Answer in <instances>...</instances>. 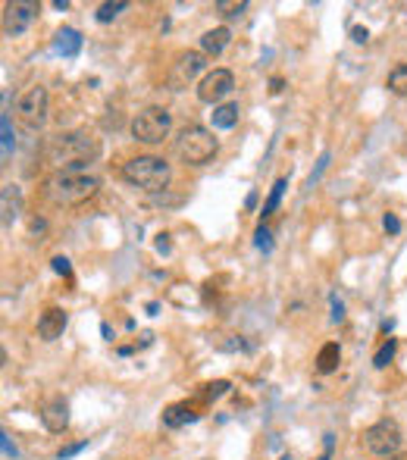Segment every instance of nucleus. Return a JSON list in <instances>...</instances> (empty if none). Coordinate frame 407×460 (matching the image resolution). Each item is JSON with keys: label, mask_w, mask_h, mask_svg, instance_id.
I'll return each mask as SVG.
<instances>
[{"label": "nucleus", "mask_w": 407, "mask_h": 460, "mask_svg": "<svg viewBox=\"0 0 407 460\" xmlns=\"http://www.w3.org/2000/svg\"><path fill=\"white\" fill-rule=\"evenodd\" d=\"M47 163L63 166L66 172H79L85 163L97 160L100 154V141L91 132H63L54 135L47 145Z\"/></svg>", "instance_id": "1"}, {"label": "nucleus", "mask_w": 407, "mask_h": 460, "mask_svg": "<svg viewBox=\"0 0 407 460\" xmlns=\"http://www.w3.org/2000/svg\"><path fill=\"white\" fill-rule=\"evenodd\" d=\"M100 188L97 176H88V172H54V176L44 179V197L56 207H79V204L91 201Z\"/></svg>", "instance_id": "2"}, {"label": "nucleus", "mask_w": 407, "mask_h": 460, "mask_svg": "<svg viewBox=\"0 0 407 460\" xmlns=\"http://www.w3.org/2000/svg\"><path fill=\"white\" fill-rule=\"evenodd\" d=\"M122 179L131 188H141L147 195H160V191H166L169 179H173V170H169V163L163 157L144 154V157H135L122 166Z\"/></svg>", "instance_id": "3"}, {"label": "nucleus", "mask_w": 407, "mask_h": 460, "mask_svg": "<svg viewBox=\"0 0 407 460\" xmlns=\"http://www.w3.org/2000/svg\"><path fill=\"white\" fill-rule=\"evenodd\" d=\"M219 151V141L213 138L210 129L204 126H185L175 138V154L182 157V163L188 166H204L216 157Z\"/></svg>", "instance_id": "4"}, {"label": "nucleus", "mask_w": 407, "mask_h": 460, "mask_svg": "<svg viewBox=\"0 0 407 460\" xmlns=\"http://www.w3.org/2000/svg\"><path fill=\"white\" fill-rule=\"evenodd\" d=\"M363 447H367L369 454H376V457H392V454L401 451V445H404V435H401V426L394 420H376L373 426L363 429Z\"/></svg>", "instance_id": "5"}, {"label": "nucleus", "mask_w": 407, "mask_h": 460, "mask_svg": "<svg viewBox=\"0 0 407 460\" xmlns=\"http://www.w3.org/2000/svg\"><path fill=\"white\" fill-rule=\"evenodd\" d=\"M173 129V113L163 107H147L131 120V138L141 145H160Z\"/></svg>", "instance_id": "6"}, {"label": "nucleus", "mask_w": 407, "mask_h": 460, "mask_svg": "<svg viewBox=\"0 0 407 460\" xmlns=\"http://www.w3.org/2000/svg\"><path fill=\"white\" fill-rule=\"evenodd\" d=\"M38 13H41V7H38L35 0H13V3H6L3 7V35L6 38L25 35Z\"/></svg>", "instance_id": "7"}, {"label": "nucleus", "mask_w": 407, "mask_h": 460, "mask_svg": "<svg viewBox=\"0 0 407 460\" xmlns=\"http://www.w3.org/2000/svg\"><path fill=\"white\" fill-rule=\"evenodd\" d=\"M16 113L29 129H41L44 120H47V88L35 85V88L25 91L16 104Z\"/></svg>", "instance_id": "8"}, {"label": "nucleus", "mask_w": 407, "mask_h": 460, "mask_svg": "<svg viewBox=\"0 0 407 460\" xmlns=\"http://www.w3.org/2000/svg\"><path fill=\"white\" fill-rule=\"evenodd\" d=\"M204 66H207V54H200V51L179 54L173 63V72H169V85H173L175 91L188 88V82H191L198 72H204Z\"/></svg>", "instance_id": "9"}, {"label": "nucleus", "mask_w": 407, "mask_h": 460, "mask_svg": "<svg viewBox=\"0 0 407 460\" xmlns=\"http://www.w3.org/2000/svg\"><path fill=\"white\" fill-rule=\"evenodd\" d=\"M232 88H235V76L229 69H210L198 85V101L219 104L225 95H232Z\"/></svg>", "instance_id": "10"}, {"label": "nucleus", "mask_w": 407, "mask_h": 460, "mask_svg": "<svg viewBox=\"0 0 407 460\" xmlns=\"http://www.w3.org/2000/svg\"><path fill=\"white\" fill-rule=\"evenodd\" d=\"M41 422H44V429L54 435L66 432L69 429V404L63 401V397H50V401L41 407Z\"/></svg>", "instance_id": "11"}, {"label": "nucleus", "mask_w": 407, "mask_h": 460, "mask_svg": "<svg viewBox=\"0 0 407 460\" xmlns=\"http://www.w3.org/2000/svg\"><path fill=\"white\" fill-rule=\"evenodd\" d=\"M66 332V313L60 307H47L38 316V338L41 341H56Z\"/></svg>", "instance_id": "12"}, {"label": "nucleus", "mask_w": 407, "mask_h": 460, "mask_svg": "<svg viewBox=\"0 0 407 460\" xmlns=\"http://www.w3.org/2000/svg\"><path fill=\"white\" fill-rule=\"evenodd\" d=\"M0 210H3V229H10L19 220V213H22V191H19V185H3Z\"/></svg>", "instance_id": "13"}, {"label": "nucleus", "mask_w": 407, "mask_h": 460, "mask_svg": "<svg viewBox=\"0 0 407 460\" xmlns=\"http://www.w3.org/2000/svg\"><path fill=\"white\" fill-rule=\"evenodd\" d=\"M81 51V35L75 32V28H60V32L54 35V54H60V57L66 60H75Z\"/></svg>", "instance_id": "14"}, {"label": "nucleus", "mask_w": 407, "mask_h": 460, "mask_svg": "<svg viewBox=\"0 0 407 460\" xmlns=\"http://www.w3.org/2000/svg\"><path fill=\"white\" fill-rule=\"evenodd\" d=\"M229 41H232V32L225 26L210 28V32L200 35V54H207V57H219V54L229 47Z\"/></svg>", "instance_id": "15"}, {"label": "nucleus", "mask_w": 407, "mask_h": 460, "mask_svg": "<svg viewBox=\"0 0 407 460\" xmlns=\"http://www.w3.org/2000/svg\"><path fill=\"white\" fill-rule=\"evenodd\" d=\"M200 413H194L188 404H169L166 410H163V426L166 429H182L188 426V422H198Z\"/></svg>", "instance_id": "16"}, {"label": "nucleus", "mask_w": 407, "mask_h": 460, "mask_svg": "<svg viewBox=\"0 0 407 460\" xmlns=\"http://www.w3.org/2000/svg\"><path fill=\"white\" fill-rule=\"evenodd\" d=\"M338 363H342V347H338L335 341H326V345L319 347V354H317V372L329 376V372L338 370Z\"/></svg>", "instance_id": "17"}, {"label": "nucleus", "mask_w": 407, "mask_h": 460, "mask_svg": "<svg viewBox=\"0 0 407 460\" xmlns=\"http://www.w3.org/2000/svg\"><path fill=\"white\" fill-rule=\"evenodd\" d=\"M238 104H219V107H213V126L216 129H235L238 126Z\"/></svg>", "instance_id": "18"}, {"label": "nucleus", "mask_w": 407, "mask_h": 460, "mask_svg": "<svg viewBox=\"0 0 407 460\" xmlns=\"http://www.w3.org/2000/svg\"><path fill=\"white\" fill-rule=\"evenodd\" d=\"M285 188H288V179L282 176V179H276V185L269 188V197H266V204H263V210H260V220L266 222L269 216L279 210V201H282V195H285Z\"/></svg>", "instance_id": "19"}, {"label": "nucleus", "mask_w": 407, "mask_h": 460, "mask_svg": "<svg viewBox=\"0 0 407 460\" xmlns=\"http://www.w3.org/2000/svg\"><path fill=\"white\" fill-rule=\"evenodd\" d=\"M0 141H3V163H10L13 147H16V132H13L10 113H3V116H0Z\"/></svg>", "instance_id": "20"}, {"label": "nucleus", "mask_w": 407, "mask_h": 460, "mask_svg": "<svg viewBox=\"0 0 407 460\" xmlns=\"http://www.w3.org/2000/svg\"><path fill=\"white\" fill-rule=\"evenodd\" d=\"M385 85H388V91L392 95H398V97H404L407 95V63H401V66H394L392 72H388V79H385Z\"/></svg>", "instance_id": "21"}, {"label": "nucleus", "mask_w": 407, "mask_h": 460, "mask_svg": "<svg viewBox=\"0 0 407 460\" xmlns=\"http://www.w3.org/2000/svg\"><path fill=\"white\" fill-rule=\"evenodd\" d=\"M213 10H216L223 19H235V16H241L244 10H248V0H216Z\"/></svg>", "instance_id": "22"}, {"label": "nucleus", "mask_w": 407, "mask_h": 460, "mask_svg": "<svg viewBox=\"0 0 407 460\" xmlns=\"http://www.w3.org/2000/svg\"><path fill=\"white\" fill-rule=\"evenodd\" d=\"M394 351H398V341H394V338H385V341H382L379 351L373 354V366H376V370H385V366L394 360Z\"/></svg>", "instance_id": "23"}, {"label": "nucleus", "mask_w": 407, "mask_h": 460, "mask_svg": "<svg viewBox=\"0 0 407 460\" xmlns=\"http://www.w3.org/2000/svg\"><path fill=\"white\" fill-rule=\"evenodd\" d=\"M125 7H129L125 0H116V3H100V7H97V13H94V19H97L100 26H106V22H113V19H116V16L122 13Z\"/></svg>", "instance_id": "24"}, {"label": "nucleus", "mask_w": 407, "mask_h": 460, "mask_svg": "<svg viewBox=\"0 0 407 460\" xmlns=\"http://www.w3.org/2000/svg\"><path fill=\"white\" fill-rule=\"evenodd\" d=\"M225 391H229V382H225V379H216V382L204 385V391H200V397H204V401H216V397H223Z\"/></svg>", "instance_id": "25"}, {"label": "nucleus", "mask_w": 407, "mask_h": 460, "mask_svg": "<svg viewBox=\"0 0 407 460\" xmlns=\"http://www.w3.org/2000/svg\"><path fill=\"white\" fill-rule=\"evenodd\" d=\"M254 245H257V251H263V254L273 251V235H269L266 226H260V229L254 232Z\"/></svg>", "instance_id": "26"}, {"label": "nucleus", "mask_w": 407, "mask_h": 460, "mask_svg": "<svg viewBox=\"0 0 407 460\" xmlns=\"http://www.w3.org/2000/svg\"><path fill=\"white\" fill-rule=\"evenodd\" d=\"M329 160H332V154H329V151H323V154H319V160H317V170H313V172H310V179H307V188H313V185L319 182V176H323V172H326V166H329Z\"/></svg>", "instance_id": "27"}, {"label": "nucleus", "mask_w": 407, "mask_h": 460, "mask_svg": "<svg viewBox=\"0 0 407 460\" xmlns=\"http://www.w3.org/2000/svg\"><path fill=\"white\" fill-rule=\"evenodd\" d=\"M85 447H88V438H85V441H72V445L60 447V451H56V457H60V460H69V457H75L79 451H85Z\"/></svg>", "instance_id": "28"}, {"label": "nucleus", "mask_w": 407, "mask_h": 460, "mask_svg": "<svg viewBox=\"0 0 407 460\" xmlns=\"http://www.w3.org/2000/svg\"><path fill=\"white\" fill-rule=\"evenodd\" d=\"M329 307H332V316H329V320H332V322H342V320H344V304H342V297H338V295H329Z\"/></svg>", "instance_id": "29"}, {"label": "nucleus", "mask_w": 407, "mask_h": 460, "mask_svg": "<svg viewBox=\"0 0 407 460\" xmlns=\"http://www.w3.org/2000/svg\"><path fill=\"white\" fill-rule=\"evenodd\" d=\"M50 266H54V272L56 276H72V266H69V257H54L50 260Z\"/></svg>", "instance_id": "30"}, {"label": "nucleus", "mask_w": 407, "mask_h": 460, "mask_svg": "<svg viewBox=\"0 0 407 460\" xmlns=\"http://www.w3.org/2000/svg\"><path fill=\"white\" fill-rule=\"evenodd\" d=\"M382 226H385L388 235H398V232H401V220H398L394 213H385V216H382Z\"/></svg>", "instance_id": "31"}, {"label": "nucleus", "mask_w": 407, "mask_h": 460, "mask_svg": "<svg viewBox=\"0 0 407 460\" xmlns=\"http://www.w3.org/2000/svg\"><path fill=\"white\" fill-rule=\"evenodd\" d=\"M0 445H3V457H19L16 445L10 441V435H6V432H0Z\"/></svg>", "instance_id": "32"}, {"label": "nucleus", "mask_w": 407, "mask_h": 460, "mask_svg": "<svg viewBox=\"0 0 407 460\" xmlns=\"http://www.w3.org/2000/svg\"><path fill=\"white\" fill-rule=\"evenodd\" d=\"M351 38H354L357 44H367V41H369V32H367L363 26H354V28H351Z\"/></svg>", "instance_id": "33"}, {"label": "nucleus", "mask_w": 407, "mask_h": 460, "mask_svg": "<svg viewBox=\"0 0 407 460\" xmlns=\"http://www.w3.org/2000/svg\"><path fill=\"white\" fill-rule=\"evenodd\" d=\"M157 251H160V254H169V251H173V245H169V235H166V232L157 235Z\"/></svg>", "instance_id": "34"}, {"label": "nucleus", "mask_w": 407, "mask_h": 460, "mask_svg": "<svg viewBox=\"0 0 407 460\" xmlns=\"http://www.w3.org/2000/svg\"><path fill=\"white\" fill-rule=\"evenodd\" d=\"M323 445H326V451H323V457H317V460H332V435H326Z\"/></svg>", "instance_id": "35"}, {"label": "nucleus", "mask_w": 407, "mask_h": 460, "mask_svg": "<svg viewBox=\"0 0 407 460\" xmlns=\"http://www.w3.org/2000/svg\"><path fill=\"white\" fill-rule=\"evenodd\" d=\"M282 85H285V82H282L279 76H273V79H269V91H273V95H279V91H282Z\"/></svg>", "instance_id": "36"}, {"label": "nucleus", "mask_w": 407, "mask_h": 460, "mask_svg": "<svg viewBox=\"0 0 407 460\" xmlns=\"http://www.w3.org/2000/svg\"><path fill=\"white\" fill-rule=\"evenodd\" d=\"M254 204H257V191H250V195H248V201H244V207H248V210H254Z\"/></svg>", "instance_id": "37"}, {"label": "nucleus", "mask_w": 407, "mask_h": 460, "mask_svg": "<svg viewBox=\"0 0 407 460\" xmlns=\"http://www.w3.org/2000/svg\"><path fill=\"white\" fill-rule=\"evenodd\" d=\"M31 232H44V220H31Z\"/></svg>", "instance_id": "38"}, {"label": "nucleus", "mask_w": 407, "mask_h": 460, "mask_svg": "<svg viewBox=\"0 0 407 460\" xmlns=\"http://www.w3.org/2000/svg\"><path fill=\"white\" fill-rule=\"evenodd\" d=\"M100 335H104L106 341H113V332H110V326H106V322H104V326H100Z\"/></svg>", "instance_id": "39"}, {"label": "nucleus", "mask_w": 407, "mask_h": 460, "mask_svg": "<svg viewBox=\"0 0 407 460\" xmlns=\"http://www.w3.org/2000/svg\"><path fill=\"white\" fill-rule=\"evenodd\" d=\"M394 329V320H382V332H392Z\"/></svg>", "instance_id": "40"}, {"label": "nucleus", "mask_w": 407, "mask_h": 460, "mask_svg": "<svg viewBox=\"0 0 407 460\" xmlns=\"http://www.w3.org/2000/svg\"><path fill=\"white\" fill-rule=\"evenodd\" d=\"M282 460H288V457H282Z\"/></svg>", "instance_id": "41"}]
</instances>
